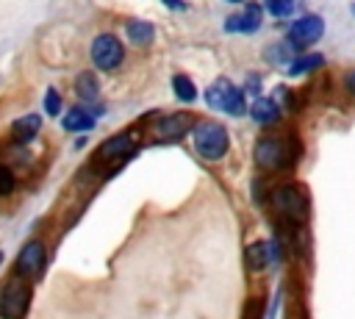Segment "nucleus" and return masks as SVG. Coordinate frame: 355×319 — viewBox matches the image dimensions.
<instances>
[{
    "label": "nucleus",
    "instance_id": "nucleus-20",
    "mask_svg": "<svg viewBox=\"0 0 355 319\" xmlns=\"http://www.w3.org/2000/svg\"><path fill=\"white\" fill-rule=\"evenodd\" d=\"M172 89H175V97L180 103H194L197 100V86L186 78V75H175L172 78Z\"/></svg>",
    "mask_w": 355,
    "mask_h": 319
},
{
    "label": "nucleus",
    "instance_id": "nucleus-22",
    "mask_svg": "<svg viewBox=\"0 0 355 319\" xmlns=\"http://www.w3.org/2000/svg\"><path fill=\"white\" fill-rule=\"evenodd\" d=\"M44 111H47L50 117L61 114V94H58L55 89H47V94H44Z\"/></svg>",
    "mask_w": 355,
    "mask_h": 319
},
{
    "label": "nucleus",
    "instance_id": "nucleus-4",
    "mask_svg": "<svg viewBox=\"0 0 355 319\" xmlns=\"http://www.w3.org/2000/svg\"><path fill=\"white\" fill-rule=\"evenodd\" d=\"M31 302V286L19 277L8 280L0 291V319H22L28 313Z\"/></svg>",
    "mask_w": 355,
    "mask_h": 319
},
{
    "label": "nucleus",
    "instance_id": "nucleus-13",
    "mask_svg": "<svg viewBox=\"0 0 355 319\" xmlns=\"http://www.w3.org/2000/svg\"><path fill=\"white\" fill-rule=\"evenodd\" d=\"M61 125L67 130H72V133H89L94 128V114L89 108H83V105H75V108H69L64 114V122Z\"/></svg>",
    "mask_w": 355,
    "mask_h": 319
},
{
    "label": "nucleus",
    "instance_id": "nucleus-3",
    "mask_svg": "<svg viewBox=\"0 0 355 319\" xmlns=\"http://www.w3.org/2000/svg\"><path fill=\"white\" fill-rule=\"evenodd\" d=\"M272 202H275V211L286 222H291V225H302L308 219V197L297 186H280V189H275L272 191Z\"/></svg>",
    "mask_w": 355,
    "mask_h": 319
},
{
    "label": "nucleus",
    "instance_id": "nucleus-27",
    "mask_svg": "<svg viewBox=\"0 0 355 319\" xmlns=\"http://www.w3.org/2000/svg\"><path fill=\"white\" fill-rule=\"evenodd\" d=\"M247 80H250V83H247V86H250V92H255V94H258V92H261V80H258V78H247Z\"/></svg>",
    "mask_w": 355,
    "mask_h": 319
},
{
    "label": "nucleus",
    "instance_id": "nucleus-6",
    "mask_svg": "<svg viewBox=\"0 0 355 319\" xmlns=\"http://www.w3.org/2000/svg\"><path fill=\"white\" fill-rule=\"evenodd\" d=\"M322 33H324L322 17L308 14V17H300L297 22H291V28H288V42L294 44V50H302V47L316 44V42L322 39Z\"/></svg>",
    "mask_w": 355,
    "mask_h": 319
},
{
    "label": "nucleus",
    "instance_id": "nucleus-28",
    "mask_svg": "<svg viewBox=\"0 0 355 319\" xmlns=\"http://www.w3.org/2000/svg\"><path fill=\"white\" fill-rule=\"evenodd\" d=\"M227 3H241V0H227Z\"/></svg>",
    "mask_w": 355,
    "mask_h": 319
},
{
    "label": "nucleus",
    "instance_id": "nucleus-29",
    "mask_svg": "<svg viewBox=\"0 0 355 319\" xmlns=\"http://www.w3.org/2000/svg\"><path fill=\"white\" fill-rule=\"evenodd\" d=\"M0 264H3V252H0Z\"/></svg>",
    "mask_w": 355,
    "mask_h": 319
},
{
    "label": "nucleus",
    "instance_id": "nucleus-1",
    "mask_svg": "<svg viewBox=\"0 0 355 319\" xmlns=\"http://www.w3.org/2000/svg\"><path fill=\"white\" fill-rule=\"evenodd\" d=\"M194 150L205 161H219L230 150V136L219 122H200L194 128Z\"/></svg>",
    "mask_w": 355,
    "mask_h": 319
},
{
    "label": "nucleus",
    "instance_id": "nucleus-19",
    "mask_svg": "<svg viewBox=\"0 0 355 319\" xmlns=\"http://www.w3.org/2000/svg\"><path fill=\"white\" fill-rule=\"evenodd\" d=\"M75 94L83 100V103H94L97 100V80L92 72H80L78 80H75Z\"/></svg>",
    "mask_w": 355,
    "mask_h": 319
},
{
    "label": "nucleus",
    "instance_id": "nucleus-30",
    "mask_svg": "<svg viewBox=\"0 0 355 319\" xmlns=\"http://www.w3.org/2000/svg\"><path fill=\"white\" fill-rule=\"evenodd\" d=\"M352 14H355V3H352Z\"/></svg>",
    "mask_w": 355,
    "mask_h": 319
},
{
    "label": "nucleus",
    "instance_id": "nucleus-17",
    "mask_svg": "<svg viewBox=\"0 0 355 319\" xmlns=\"http://www.w3.org/2000/svg\"><path fill=\"white\" fill-rule=\"evenodd\" d=\"M263 58L269 64H291L297 55H294V44L286 39V42H272L266 50H263Z\"/></svg>",
    "mask_w": 355,
    "mask_h": 319
},
{
    "label": "nucleus",
    "instance_id": "nucleus-9",
    "mask_svg": "<svg viewBox=\"0 0 355 319\" xmlns=\"http://www.w3.org/2000/svg\"><path fill=\"white\" fill-rule=\"evenodd\" d=\"M42 266H44V244L42 241H28L19 250L17 261H14L17 277H33V275L42 272Z\"/></svg>",
    "mask_w": 355,
    "mask_h": 319
},
{
    "label": "nucleus",
    "instance_id": "nucleus-10",
    "mask_svg": "<svg viewBox=\"0 0 355 319\" xmlns=\"http://www.w3.org/2000/svg\"><path fill=\"white\" fill-rule=\"evenodd\" d=\"M280 261V247L277 241H255L247 247V264L252 272H263L269 264Z\"/></svg>",
    "mask_w": 355,
    "mask_h": 319
},
{
    "label": "nucleus",
    "instance_id": "nucleus-24",
    "mask_svg": "<svg viewBox=\"0 0 355 319\" xmlns=\"http://www.w3.org/2000/svg\"><path fill=\"white\" fill-rule=\"evenodd\" d=\"M261 313H263V302H261V300H250L244 319H261Z\"/></svg>",
    "mask_w": 355,
    "mask_h": 319
},
{
    "label": "nucleus",
    "instance_id": "nucleus-16",
    "mask_svg": "<svg viewBox=\"0 0 355 319\" xmlns=\"http://www.w3.org/2000/svg\"><path fill=\"white\" fill-rule=\"evenodd\" d=\"M39 128H42V119H39L36 114H25V117H19V119L11 125V139H14L17 144H25V141H31V139L39 133Z\"/></svg>",
    "mask_w": 355,
    "mask_h": 319
},
{
    "label": "nucleus",
    "instance_id": "nucleus-25",
    "mask_svg": "<svg viewBox=\"0 0 355 319\" xmlns=\"http://www.w3.org/2000/svg\"><path fill=\"white\" fill-rule=\"evenodd\" d=\"M164 6H169V8H175V11H183L186 8V3L183 0H161Z\"/></svg>",
    "mask_w": 355,
    "mask_h": 319
},
{
    "label": "nucleus",
    "instance_id": "nucleus-14",
    "mask_svg": "<svg viewBox=\"0 0 355 319\" xmlns=\"http://www.w3.org/2000/svg\"><path fill=\"white\" fill-rule=\"evenodd\" d=\"M130 147H133L130 136H128V133H116V136H111V139H105V141L100 144V150H97V161H114V158L125 155Z\"/></svg>",
    "mask_w": 355,
    "mask_h": 319
},
{
    "label": "nucleus",
    "instance_id": "nucleus-11",
    "mask_svg": "<svg viewBox=\"0 0 355 319\" xmlns=\"http://www.w3.org/2000/svg\"><path fill=\"white\" fill-rule=\"evenodd\" d=\"M258 28H261V6L258 3H250L244 14H236V17L225 19L227 33H255Z\"/></svg>",
    "mask_w": 355,
    "mask_h": 319
},
{
    "label": "nucleus",
    "instance_id": "nucleus-5",
    "mask_svg": "<svg viewBox=\"0 0 355 319\" xmlns=\"http://www.w3.org/2000/svg\"><path fill=\"white\" fill-rule=\"evenodd\" d=\"M89 53H92L94 67H100V69H116V67L122 64V58H125L122 42H119L116 36H111V33H100V36H94Z\"/></svg>",
    "mask_w": 355,
    "mask_h": 319
},
{
    "label": "nucleus",
    "instance_id": "nucleus-12",
    "mask_svg": "<svg viewBox=\"0 0 355 319\" xmlns=\"http://www.w3.org/2000/svg\"><path fill=\"white\" fill-rule=\"evenodd\" d=\"M250 117L255 119V125L269 128L272 122L280 119V105L275 100H269V97H255L252 105H250Z\"/></svg>",
    "mask_w": 355,
    "mask_h": 319
},
{
    "label": "nucleus",
    "instance_id": "nucleus-15",
    "mask_svg": "<svg viewBox=\"0 0 355 319\" xmlns=\"http://www.w3.org/2000/svg\"><path fill=\"white\" fill-rule=\"evenodd\" d=\"M125 36H128L130 44L147 47V44H153L155 28H153L150 22H144V19H128V22H125Z\"/></svg>",
    "mask_w": 355,
    "mask_h": 319
},
{
    "label": "nucleus",
    "instance_id": "nucleus-2",
    "mask_svg": "<svg viewBox=\"0 0 355 319\" xmlns=\"http://www.w3.org/2000/svg\"><path fill=\"white\" fill-rule=\"evenodd\" d=\"M205 100H208L211 108H216V111H222V114H230V117L247 114V100H244L241 89L233 86L227 78H216V80L208 86Z\"/></svg>",
    "mask_w": 355,
    "mask_h": 319
},
{
    "label": "nucleus",
    "instance_id": "nucleus-7",
    "mask_svg": "<svg viewBox=\"0 0 355 319\" xmlns=\"http://www.w3.org/2000/svg\"><path fill=\"white\" fill-rule=\"evenodd\" d=\"M255 164H258V169H263V172L280 169V166L286 164V144H283L280 139H275V136L258 139V144H255Z\"/></svg>",
    "mask_w": 355,
    "mask_h": 319
},
{
    "label": "nucleus",
    "instance_id": "nucleus-21",
    "mask_svg": "<svg viewBox=\"0 0 355 319\" xmlns=\"http://www.w3.org/2000/svg\"><path fill=\"white\" fill-rule=\"evenodd\" d=\"M263 8H266L272 17L283 19V17H288V14L294 11V0H263Z\"/></svg>",
    "mask_w": 355,
    "mask_h": 319
},
{
    "label": "nucleus",
    "instance_id": "nucleus-23",
    "mask_svg": "<svg viewBox=\"0 0 355 319\" xmlns=\"http://www.w3.org/2000/svg\"><path fill=\"white\" fill-rule=\"evenodd\" d=\"M11 191H14V172L0 164V197L3 194H11Z\"/></svg>",
    "mask_w": 355,
    "mask_h": 319
},
{
    "label": "nucleus",
    "instance_id": "nucleus-18",
    "mask_svg": "<svg viewBox=\"0 0 355 319\" xmlns=\"http://www.w3.org/2000/svg\"><path fill=\"white\" fill-rule=\"evenodd\" d=\"M319 67H324V55H319V53L297 55V58H294V61L288 64V75H291V78H297V75L313 72V69H319Z\"/></svg>",
    "mask_w": 355,
    "mask_h": 319
},
{
    "label": "nucleus",
    "instance_id": "nucleus-8",
    "mask_svg": "<svg viewBox=\"0 0 355 319\" xmlns=\"http://www.w3.org/2000/svg\"><path fill=\"white\" fill-rule=\"evenodd\" d=\"M189 125H191V117L186 111H178V114L158 119L153 125V136H155V141H178L189 133Z\"/></svg>",
    "mask_w": 355,
    "mask_h": 319
},
{
    "label": "nucleus",
    "instance_id": "nucleus-26",
    "mask_svg": "<svg viewBox=\"0 0 355 319\" xmlns=\"http://www.w3.org/2000/svg\"><path fill=\"white\" fill-rule=\"evenodd\" d=\"M344 83H347V89L355 94V69L352 72H347V78H344Z\"/></svg>",
    "mask_w": 355,
    "mask_h": 319
}]
</instances>
